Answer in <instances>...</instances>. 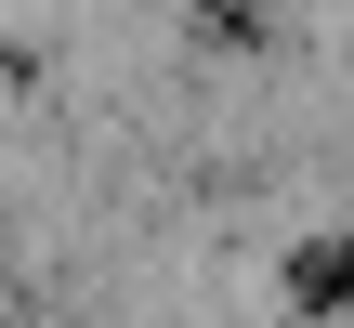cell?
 <instances>
[{
    "instance_id": "6da1fadb",
    "label": "cell",
    "mask_w": 354,
    "mask_h": 328,
    "mask_svg": "<svg viewBox=\"0 0 354 328\" xmlns=\"http://www.w3.org/2000/svg\"><path fill=\"white\" fill-rule=\"evenodd\" d=\"M289 289H302V316H342L354 302V237H315V250L289 263Z\"/></svg>"
}]
</instances>
